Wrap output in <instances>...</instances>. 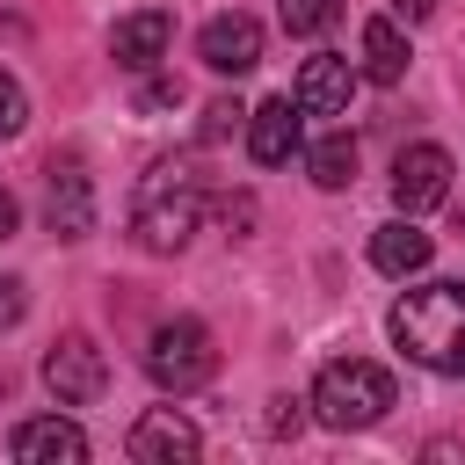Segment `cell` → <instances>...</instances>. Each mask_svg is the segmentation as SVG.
Here are the masks:
<instances>
[{"instance_id": "1", "label": "cell", "mask_w": 465, "mask_h": 465, "mask_svg": "<svg viewBox=\"0 0 465 465\" xmlns=\"http://www.w3.org/2000/svg\"><path fill=\"white\" fill-rule=\"evenodd\" d=\"M392 341L436 371V378H465V283H421V291H400V305L385 312Z\"/></svg>"}, {"instance_id": "2", "label": "cell", "mask_w": 465, "mask_h": 465, "mask_svg": "<svg viewBox=\"0 0 465 465\" xmlns=\"http://www.w3.org/2000/svg\"><path fill=\"white\" fill-rule=\"evenodd\" d=\"M196 218H203V174H196V160H189V153H160V160L145 167L138 196H131V232H138V247H153V254L189 247Z\"/></svg>"}, {"instance_id": "3", "label": "cell", "mask_w": 465, "mask_h": 465, "mask_svg": "<svg viewBox=\"0 0 465 465\" xmlns=\"http://www.w3.org/2000/svg\"><path fill=\"white\" fill-rule=\"evenodd\" d=\"M327 429H371V421H385L392 407H400V392H392V371H378V363H363V356H334L320 378H312V400H305Z\"/></svg>"}, {"instance_id": "4", "label": "cell", "mask_w": 465, "mask_h": 465, "mask_svg": "<svg viewBox=\"0 0 465 465\" xmlns=\"http://www.w3.org/2000/svg\"><path fill=\"white\" fill-rule=\"evenodd\" d=\"M211 371H218V349H211L203 320H167V327H153V341H145V378H153L160 392H196Z\"/></svg>"}, {"instance_id": "5", "label": "cell", "mask_w": 465, "mask_h": 465, "mask_svg": "<svg viewBox=\"0 0 465 465\" xmlns=\"http://www.w3.org/2000/svg\"><path fill=\"white\" fill-rule=\"evenodd\" d=\"M44 385L58 392V407H87V400H102L109 363H102L94 334H58V341H51V356H44Z\"/></svg>"}, {"instance_id": "6", "label": "cell", "mask_w": 465, "mask_h": 465, "mask_svg": "<svg viewBox=\"0 0 465 465\" xmlns=\"http://www.w3.org/2000/svg\"><path fill=\"white\" fill-rule=\"evenodd\" d=\"M44 218H51V232H58V240H87V232H94V182H87L80 153H51Z\"/></svg>"}, {"instance_id": "7", "label": "cell", "mask_w": 465, "mask_h": 465, "mask_svg": "<svg viewBox=\"0 0 465 465\" xmlns=\"http://www.w3.org/2000/svg\"><path fill=\"white\" fill-rule=\"evenodd\" d=\"M291 102H298V116H349V102H356V65H349L341 51H312V58L298 65V80H291Z\"/></svg>"}, {"instance_id": "8", "label": "cell", "mask_w": 465, "mask_h": 465, "mask_svg": "<svg viewBox=\"0 0 465 465\" xmlns=\"http://www.w3.org/2000/svg\"><path fill=\"white\" fill-rule=\"evenodd\" d=\"M443 196H450V153L443 145H407L392 160V203H400V218H421Z\"/></svg>"}, {"instance_id": "9", "label": "cell", "mask_w": 465, "mask_h": 465, "mask_svg": "<svg viewBox=\"0 0 465 465\" xmlns=\"http://www.w3.org/2000/svg\"><path fill=\"white\" fill-rule=\"evenodd\" d=\"M196 58L211 65V73H225V80H240V73H254L262 65V22L254 15H211L203 22V36H196Z\"/></svg>"}, {"instance_id": "10", "label": "cell", "mask_w": 465, "mask_h": 465, "mask_svg": "<svg viewBox=\"0 0 465 465\" xmlns=\"http://www.w3.org/2000/svg\"><path fill=\"white\" fill-rule=\"evenodd\" d=\"M203 450V436H196V421L182 414V407H153V414H138V429H131V458L138 465H189Z\"/></svg>"}, {"instance_id": "11", "label": "cell", "mask_w": 465, "mask_h": 465, "mask_svg": "<svg viewBox=\"0 0 465 465\" xmlns=\"http://www.w3.org/2000/svg\"><path fill=\"white\" fill-rule=\"evenodd\" d=\"M167 44H174V15H167V7H138V15H124V22L109 29V58H116L124 73H153V65L167 58Z\"/></svg>"}, {"instance_id": "12", "label": "cell", "mask_w": 465, "mask_h": 465, "mask_svg": "<svg viewBox=\"0 0 465 465\" xmlns=\"http://www.w3.org/2000/svg\"><path fill=\"white\" fill-rule=\"evenodd\" d=\"M247 153H254V167H283L298 153V102L291 94L247 109Z\"/></svg>"}, {"instance_id": "13", "label": "cell", "mask_w": 465, "mask_h": 465, "mask_svg": "<svg viewBox=\"0 0 465 465\" xmlns=\"http://www.w3.org/2000/svg\"><path fill=\"white\" fill-rule=\"evenodd\" d=\"M7 450H15L22 465H80V458H87V436H80L73 421H58V414H36V421L15 429Z\"/></svg>"}, {"instance_id": "14", "label": "cell", "mask_w": 465, "mask_h": 465, "mask_svg": "<svg viewBox=\"0 0 465 465\" xmlns=\"http://www.w3.org/2000/svg\"><path fill=\"white\" fill-rule=\"evenodd\" d=\"M429 254H436V240H429L414 218H392V225L371 232V262H378L385 276H414V269H429Z\"/></svg>"}, {"instance_id": "15", "label": "cell", "mask_w": 465, "mask_h": 465, "mask_svg": "<svg viewBox=\"0 0 465 465\" xmlns=\"http://www.w3.org/2000/svg\"><path fill=\"white\" fill-rule=\"evenodd\" d=\"M363 73H371L378 87H400V80H407V36H400L392 15H371V22H363Z\"/></svg>"}, {"instance_id": "16", "label": "cell", "mask_w": 465, "mask_h": 465, "mask_svg": "<svg viewBox=\"0 0 465 465\" xmlns=\"http://www.w3.org/2000/svg\"><path fill=\"white\" fill-rule=\"evenodd\" d=\"M305 167H312V182H320V189H349V182H356V138H349V131L320 138V145L305 153Z\"/></svg>"}, {"instance_id": "17", "label": "cell", "mask_w": 465, "mask_h": 465, "mask_svg": "<svg viewBox=\"0 0 465 465\" xmlns=\"http://www.w3.org/2000/svg\"><path fill=\"white\" fill-rule=\"evenodd\" d=\"M276 7H283V29H291V36H320V29L341 15V0H276Z\"/></svg>"}, {"instance_id": "18", "label": "cell", "mask_w": 465, "mask_h": 465, "mask_svg": "<svg viewBox=\"0 0 465 465\" xmlns=\"http://www.w3.org/2000/svg\"><path fill=\"white\" fill-rule=\"evenodd\" d=\"M29 124V102H22V87H15V73L0 65V138H15Z\"/></svg>"}, {"instance_id": "19", "label": "cell", "mask_w": 465, "mask_h": 465, "mask_svg": "<svg viewBox=\"0 0 465 465\" xmlns=\"http://www.w3.org/2000/svg\"><path fill=\"white\" fill-rule=\"evenodd\" d=\"M240 124H247V109H240L232 94H218V102L203 109V138H225V131H240Z\"/></svg>"}, {"instance_id": "20", "label": "cell", "mask_w": 465, "mask_h": 465, "mask_svg": "<svg viewBox=\"0 0 465 465\" xmlns=\"http://www.w3.org/2000/svg\"><path fill=\"white\" fill-rule=\"evenodd\" d=\"M22 312H29V298H22V283H15V276H0V334H7V327H15Z\"/></svg>"}, {"instance_id": "21", "label": "cell", "mask_w": 465, "mask_h": 465, "mask_svg": "<svg viewBox=\"0 0 465 465\" xmlns=\"http://www.w3.org/2000/svg\"><path fill=\"white\" fill-rule=\"evenodd\" d=\"M174 102H182L174 80H145V87H138V109H174Z\"/></svg>"}, {"instance_id": "22", "label": "cell", "mask_w": 465, "mask_h": 465, "mask_svg": "<svg viewBox=\"0 0 465 465\" xmlns=\"http://www.w3.org/2000/svg\"><path fill=\"white\" fill-rule=\"evenodd\" d=\"M421 458H429V465H465V443H450V436H436V443H421Z\"/></svg>"}, {"instance_id": "23", "label": "cell", "mask_w": 465, "mask_h": 465, "mask_svg": "<svg viewBox=\"0 0 465 465\" xmlns=\"http://www.w3.org/2000/svg\"><path fill=\"white\" fill-rule=\"evenodd\" d=\"M269 407H276V414H269V436H283V429L298 436V400H269Z\"/></svg>"}, {"instance_id": "24", "label": "cell", "mask_w": 465, "mask_h": 465, "mask_svg": "<svg viewBox=\"0 0 465 465\" xmlns=\"http://www.w3.org/2000/svg\"><path fill=\"white\" fill-rule=\"evenodd\" d=\"M436 0H392V22H429Z\"/></svg>"}, {"instance_id": "25", "label": "cell", "mask_w": 465, "mask_h": 465, "mask_svg": "<svg viewBox=\"0 0 465 465\" xmlns=\"http://www.w3.org/2000/svg\"><path fill=\"white\" fill-rule=\"evenodd\" d=\"M225 225H254V203L247 196H225Z\"/></svg>"}, {"instance_id": "26", "label": "cell", "mask_w": 465, "mask_h": 465, "mask_svg": "<svg viewBox=\"0 0 465 465\" xmlns=\"http://www.w3.org/2000/svg\"><path fill=\"white\" fill-rule=\"evenodd\" d=\"M15 225H22V211H15V196L0 189V240H15Z\"/></svg>"}]
</instances>
